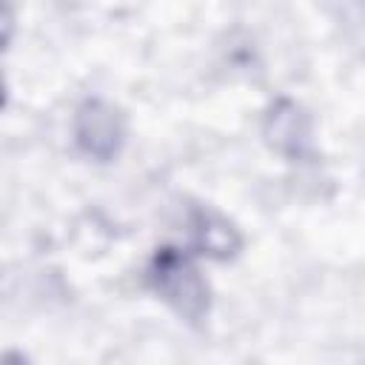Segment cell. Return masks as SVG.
I'll list each match as a JSON object with an SVG mask.
<instances>
[{"label":"cell","mask_w":365,"mask_h":365,"mask_svg":"<svg viewBox=\"0 0 365 365\" xmlns=\"http://www.w3.org/2000/svg\"><path fill=\"white\" fill-rule=\"evenodd\" d=\"M148 285L188 322H200L208 314V282L180 248H160L151 257Z\"/></svg>","instance_id":"cell-1"},{"label":"cell","mask_w":365,"mask_h":365,"mask_svg":"<svg viewBox=\"0 0 365 365\" xmlns=\"http://www.w3.org/2000/svg\"><path fill=\"white\" fill-rule=\"evenodd\" d=\"M74 140L91 160L108 163L125 143V117L117 106L100 97H88L74 111Z\"/></svg>","instance_id":"cell-2"},{"label":"cell","mask_w":365,"mask_h":365,"mask_svg":"<svg viewBox=\"0 0 365 365\" xmlns=\"http://www.w3.org/2000/svg\"><path fill=\"white\" fill-rule=\"evenodd\" d=\"M262 134L274 151L291 160H302L305 154H311V117L299 103L288 97H279L268 106L262 117Z\"/></svg>","instance_id":"cell-3"},{"label":"cell","mask_w":365,"mask_h":365,"mask_svg":"<svg viewBox=\"0 0 365 365\" xmlns=\"http://www.w3.org/2000/svg\"><path fill=\"white\" fill-rule=\"evenodd\" d=\"M188 231L191 245L211 259H231L242 245V237L234 222L208 205H194L188 211Z\"/></svg>","instance_id":"cell-4"},{"label":"cell","mask_w":365,"mask_h":365,"mask_svg":"<svg viewBox=\"0 0 365 365\" xmlns=\"http://www.w3.org/2000/svg\"><path fill=\"white\" fill-rule=\"evenodd\" d=\"M3 365H26V359H23V354H17V351H6Z\"/></svg>","instance_id":"cell-5"}]
</instances>
